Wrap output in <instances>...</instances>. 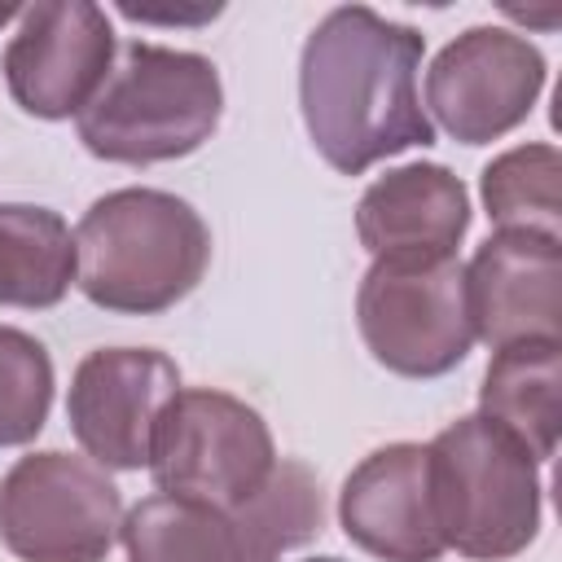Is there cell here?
I'll return each mask as SVG.
<instances>
[{
    "instance_id": "cell-1",
    "label": "cell",
    "mask_w": 562,
    "mask_h": 562,
    "mask_svg": "<svg viewBox=\"0 0 562 562\" xmlns=\"http://www.w3.org/2000/svg\"><path fill=\"white\" fill-rule=\"evenodd\" d=\"M426 35L408 22L382 18L369 4L329 9L299 53V110L307 140L338 176L430 145L417 70Z\"/></svg>"
},
{
    "instance_id": "cell-2",
    "label": "cell",
    "mask_w": 562,
    "mask_h": 562,
    "mask_svg": "<svg viewBox=\"0 0 562 562\" xmlns=\"http://www.w3.org/2000/svg\"><path fill=\"white\" fill-rule=\"evenodd\" d=\"M75 285L114 316H158L189 299L211 263L206 220L167 189L101 193L75 224Z\"/></svg>"
},
{
    "instance_id": "cell-3",
    "label": "cell",
    "mask_w": 562,
    "mask_h": 562,
    "mask_svg": "<svg viewBox=\"0 0 562 562\" xmlns=\"http://www.w3.org/2000/svg\"><path fill=\"white\" fill-rule=\"evenodd\" d=\"M224 114V83L211 57L167 44L132 40L97 97L79 110L75 132L83 149L119 167L176 162L202 149Z\"/></svg>"
},
{
    "instance_id": "cell-4",
    "label": "cell",
    "mask_w": 562,
    "mask_h": 562,
    "mask_svg": "<svg viewBox=\"0 0 562 562\" xmlns=\"http://www.w3.org/2000/svg\"><path fill=\"white\" fill-rule=\"evenodd\" d=\"M435 518L448 549L470 562H509L540 536V461L483 413L448 422L430 443Z\"/></svg>"
},
{
    "instance_id": "cell-5",
    "label": "cell",
    "mask_w": 562,
    "mask_h": 562,
    "mask_svg": "<svg viewBox=\"0 0 562 562\" xmlns=\"http://www.w3.org/2000/svg\"><path fill=\"white\" fill-rule=\"evenodd\" d=\"M356 325L369 356L400 378H443L474 347L465 303V263L443 259H373L356 290Z\"/></svg>"
},
{
    "instance_id": "cell-6",
    "label": "cell",
    "mask_w": 562,
    "mask_h": 562,
    "mask_svg": "<svg viewBox=\"0 0 562 562\" xmlns=\"http://www.w3.org/2000/svg\"><path fill=\"white\" fill-rule=\"evenodd\" d=\"M277 443L259 408L215 386H180L158 417L149 474L167 496L237 509L277 465Z\"/></svg>"
},
{
    "instance_id": "cell-7",
    "label": "cell",
    "mask_w": 562,
    "mask_h": 562,
    "mask_svg": "<svg viewBox=\"0 0 562 562\" xmlns=\"http://www.w3.org/2000/svg\"><path fill=\"white\" fill-rule=\"evenodd\" d=\"M119 527L123 496L88 457L44 448L0 479V544L18 562H105Z\"/></svg>"
},
{
    "instance_id": "cell-8",
    "label": "cell",
    "mask_w": 562,
    "mask_h": 562,
    "mask_svg": "<svg viewBox=\"0 0 562 562\" xmlns=\"http://www.w3.org/2000/svg\"><path fill=\"white\" fill-rule=\"evenodd\" d=\"M544 79L549 61L522 31L470 26L435 53L426 70V110L452 140L492 145L527 123Z\"/></svg>"
},
{
    "instance_id": "cell-9",
    "label": "cell",
    "mask_w": 562,
    "mask_h": 562,
    "mask_svg": "<svg viewBox=\"0 0 562 562\" xmlns=\"http://www.w3.org/2000/svg\"><path fill=\"white\" fill-rule=\"evenodd\" d=\"M119 40L92 0H40L18 13L0 70L22 114L57 123L79 119L114 66Z\"/></svg>"
},
{
    "instance_id": "cell-10",
    "label": "cell",
    "mask_w": 562,
    "mask_h": 562,
    "mask_svg": "<svg viewBox=\"0 0 562 562\" xmlns=\"http://www.w3.org/2000/svg\"><path fill=\"white\" fill-rule=\"evenodd\" d=\"M180 391V369L158 347H97L66 391L75 443L101 470H149V448L162 408Z\"/></svg>"
},
{
    "instance_id": "cell-11",
    "label": "cell",
    "mask_w": 562,
    "mask_h": 562,
    "mask_svg": "<svg viewBox=\"0 0 562 562\" xmlns=\"http://www.w3.org/2000/svg\"><path fill=\"white\" fill-rule=\"evenodd\" d=\"M342 536L382 562H439L448 553L435 518L426 443L373 448L338 492Z\"/></svg>"
},
{
    "instance_id": "cell-12",
    "label": "cell",
    "mask_w": 562,
    "mask_h": 562,
    "mask_svg": "<svg viewBox=\"0 0 562 562\" xmlns=\"http://www.w3.org/2000/svg\"><path fill=\"white\" fill-rule=\"evenodd\" d=\"M474 338L492 351L509 342H562V237L492 233L465 263Z\"/></svg>"
},
{
    "instance_id": "cell-13",
    "label": "cell",
    "mask_w": 562,
    "mask_h": 562,
    "mask_svg": "<svg viewBox=\"0 0 562 562\" xmlns=\"http://www.w3.org/2000/svg\"><path fill=\"white\" fill-rule=\"evenodd\" d=\"M470 233V193L443 162H404L356 202V237L373 259H443Z\"/></svg>"
},
{
    "instance_id": "cell-14",
    "label": "cell",
    "mask_w": 562,
    "mask_h": 562,
    "mask_svg": "<svg viewBox=\"0 0 562 562\" xmlns=\"http://www.w3.org/2000/svg\"><path fill=\"white\" fill-rule=\"evenodd\" d=\"M479 413L509 430L544 465L558 452L562 426V342L531 338L496 347L483 369Z\"/></svg>"
},
{
    "instance_id": "cell-15",
    "label": "cell",
    "mask_w": 562,
    "mask_h": 562,
    "mask_svg": "<svg viewBox=\"0 0 562 562\" xmlns=\"http://www.w3.org/2000/svg\"><path fill=\"white\" fill-rule=\"evenodd\" d=\"M127 562H259L237 509L154 492L123 514Z\"/></svg>"
},
{
    "instance_id": "cell-16",
    "label": "cell",
    "mask_w": 562,
    "mask_h": 562,
    "mask_svg": "<svg viewBox=\"0 0 562 562\" xmlns=\"http://www.w3.org/2000/svg\"><path fill=\"white\" fill-rule=\"evenodd\" d=\"M75 285V237L48 206L0 202V307L44 312Z\"/></svg>"
},
{
    "instance_id": "cell-17",
    "label": "cell",
    "mask_w": 562,
    "mask_h": 562,
    "mask_svg": "<svg viewBox=\"0 0 562 562\" xmlns=\"http://www.w3.org/2000/svg\"><path fill=\"white\" fill-rule=\"evenodd\" d=\"M479 193L496 233H540L562 237V158L549 140H527L496 154L483 176Z\"/></svg>"
},
{
    "instance_id": "cell-18",
    "label": "cell",
    "mask_w": 562,
    "mask_h": 562,
    "mask_svg": "<svg viewBox=\"0 0 562 562\" xmlns=\"http://www.w3.org/2000/svg\"><path fill=\"white\" fill-rule=\"evenodd\" d=\"M53 386L48 347L26 329L0 325V448H22L44 430Z\"/></svg>"
},
{
    "instance_id": "cell-19",
    "label": "cell",
    "mask_w": 562,
    "mask_h": 562,
    "mask_svg": "<svg viewBox=\"0 0 562 562\" xmlns=\"http://www.w3.org/2000/svg\"><path fill=\"white\" fill-rule=\"evenodd\" d=\"M123 18H136V22H206L215 13H224V4H211V9H193V13H154V9H136V4H119Z\"/></svg>"
},
{
    "instance_id": "cell-20",
    "label": "cell",
    "mask_w": 562,
    "mask_h": 562,
    "mask_svg": "<svg viewBox=\"0 0 562 562\" xmlns=\"http://www.w3.org/2000/svg\"><path fill=\"white\" fill-rule=\"evenodd\" d=\"M18 13H22L18 4H0V22H9V18H18Z\"/></svg>"
},
{
    "instance_id": "cell-21",
    "label": "cell",
    "mask_w": 562,
    "mask_h": 562,
    "mask_svg": "<svg viewBox=\"0 0 562 562\" xmlns=\"http://www.w3.org/2000/svg\"><path fill=\"white\" fill-rule=\"evenodd\" d=\"M303 562H342V558H303Z\"/></svg>"
}]
</instances>
